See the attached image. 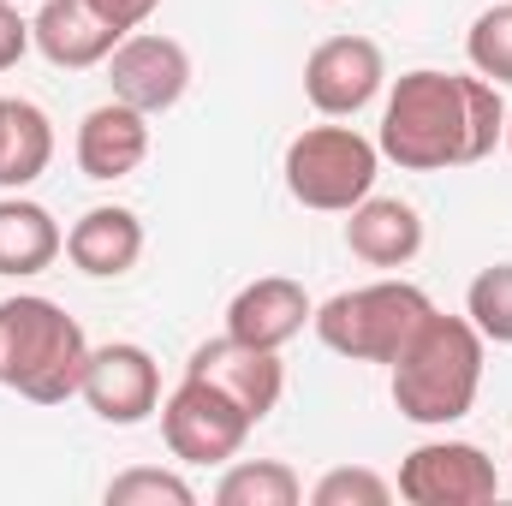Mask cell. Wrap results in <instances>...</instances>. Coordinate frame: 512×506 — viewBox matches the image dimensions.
<instances>
[{"instance_id": "obj_11", "label": "cell", "mask_w": 512, "mask_h": 506, "mask_svg": "<svg viewBox=\"0 0 512 506\" xmlns=\"http://www.w3.org/2000/svg\"><path fill=\"white\" fill-rule=\"evenodd\" d=\"M185 376L221 387L251 423H262V417L280 405V393H286V364H280V352H268V346H245V340H233V334L203 340V346L191 352Z\"/></svg>"}, {"instance_id": "obj_2", "label": "cell", "mask_w": 512, "mask_h": 506, "mask_svg": "<svg viewBox=\"0 0 512 506\" xmlns=\"http://www.w3.org/2000/svg\"><path fill=\"white\" fill-rule=\"evenodd\" d=\"M483 352H489V340L471 328V316L429 310L417 322V334L399 346V358L387 364L399 417L417 429H447V423L471 417V405L483 393Z\"/></svg>"}, {"instance_id": "obj_5", "label": "cell", "mask_w": 512, "mask_h": 506, "mask_svg": "<svg viewBox=\"0 0 512 506\" xmlns=\"http://www.w3.org/2000/svg\"><path fill=\"white\" fill-rule=\"evenodd\" d=\"M286 191L292 203L316 209V215H346L358 209L370 191H376V173H382V149L364 137L358 126H304L292 143H286Z\"/></svg>"}, {"instance_id": "obj_13", "label": "cell", "mask_w": 512, "mask_h": 506, "mask_svg": "<svg viewBox=\"0 0 512 506\" xmlns=\"http://www.w3.org/2000/svg\"><path fill=\"white\" fill-rule=\"evenodd\" d=\"M310 316H316V304H310V292H304L292 274H262L251 286H239V298L227 304V334L245 340V346L280 352L286 340L304 334Z\"/></svg>"}, {"instance_id": "obj_6", "label": "cell", "mask_w": 512, "mask_h": 506, "mask_svg": "<svg viewBox=\"0 0 512 506\" xmlns=\"http://www.w3.org/2000/svg\"><path fill=\"white\" fill-rule=\"evenodd\" d=\"M251 429L256 423L221 387H209L197 376H185L161 399V441L179 465H227V459H239Z\"/></svg>"}, {"instance_id": "obj_1", "label": "cell", "mask_w": 512, "mask_h": 506, "mask_svg": "<svg viewBox=\"0 0 512 506\" xmlns=\"http://www.w3.org/2000/svg\"><path fill=\"white\" fill-rule=\"evenodd\" d=\"M501 137H507L501 84H489L477 72L417 66L387 90L376 149H382V161L405 167V173H447V167L489 161Z\"/></svg>"}, {"instance_id": "obj_10", "label": "cell", "mask_w": 512, "mask_h": 506, "mask_svg": "<svg viewBox=\"0 0 512 506\" xmlns=\"http://www.w3.org/2000/svg\"><path fill=\"white\" fill-rule=\"evenodd\" d=\"M78 399H84L102 423L131 429V423H143V417L161 411V364H155L143 346H131V340L90 346V364H84V387H78Z\"/></svg>"}, {"instance_id": "obj_3", "label": "cell", "mask_w": 512, "mask_h": 506, "mask_svg": "<svg viewBox=\"0 0 512 506\" xmlns=\"http://www.w3.org/2000/svg\"><path fill=\"white\" fill-rule=\"evenodd\" d=\"M90 340L78 316H66L42 292L0 298V387L30 405H66L84 387Z\"/></svg>"}, {"instance_id": "obj_20", "label": "cell", "mask_w": 512, "mask_h": 506, "mask_svg": "<svg viewBox=\"0 0 512 506\" xmlns=\"http://www.w3.org/2000/svg\"><path fill=\"white\" fill-rule=\"evenodd\" d=\"M465 316L489 346H512V262H495L471 280L465 292Z\"/></svg>"}, {"instance_id": "obj_8", "label": "cell", "mask_w": 512, "mask_h": 506, "mask_svg": "<svg viewBox=\"0 0 512 506\" xmlns=\"http://www.w3.org/2000/svg\"><path fill=\"white\" fill-rule=\"evenodd\" d=\"M387 84V60L370 36H328L304 60V96L322 120H358Z\"/></svg>"}, {"instance_id": "obj_17", "label": "cell", "mask_w": 512, "mask_h": 506, "mask_svg": "<svg viewBox=\"0 0 512 506\" xmlns=\"http://www.w3.org/2000/svg\"><path fill=\"white\" fill-rule=\"evenodd\" d=\"M60 251H66L60 221L42 203H30L24 191H6L0 197V274L6 280H30V274L54 268Z\"/></svg>"}, {"instance_id": "obj_22", "label": "cell", "mask_w": 512, "mask_h": 506, "mask_svg": "<svg viewBox=\"0 0 512 506\" xmlns=\"http://www.w3.org/2000/svg\"><path fill=\"white\" fill-rule=\"evenodd\" d=\"M191 501H197V489L179 471H155V465L120 471L108 483V506H191Z\"/></svg>"}, {"instance_id": "obj_27", "label": "cell", "mask_w": 512, "mask_h": 506, "mask_svg": "<svg viewBox=\"0 0 512 506\" xmlns=\"http://www.w3.org/2000/svg\"><path fill=\"white\" fill-rule=\"evenodd\" d=\"M507 459H512V453H507Z\"/></svg>"}, {"instance_id": "obj_7", "label": "cell", "mask_w": 512, "mask_h": 506, "mask_svg": "<svg viewBox=\"0 0 512 506\" xmlns=\"http://www.w3.org/2000/svg\"><path fill=\"white\" fill-rule=\"evenodd\" d=\"M393 495L411 506H489L501 495V471L477 441H423L405 453Z\"/></svg>"}, {"instance_id": "obj_23", "label": "cell", "mask_w": 512, "mask_h": 506, "mask_svg": "<svg viewBox=\"0 0 512 506\" xmlns=\"http://www.w3.org/2000/svg\"><path fill=\"white\" fill-rule=\"evenodd\" d=\"M310 501L316 506H387L393 501V483L376 477L370 465H340V471H328V477L310 489Z\"/></svg>"}, {"instance_id": "obj_19", "label": "cell", "mask_w": 512, "mask_h": 506, "mask_svg": "<svg viewBox=\"0 0 512 506\" xmlns=\"http://www.w3.org/2000/svg\"><path fill=\"white\" fill-rule=\"evenodd\" d=\"M304 483L280 459H227V477L215 483V506H298Z\"/></svg>"}, {"instance_id": "obj_26", "label": "cell", "mask_w": 512, "mask_h": 506, "mask_svg": "<svg viewBox=\"0 0 512 506\" xmlns=\"http://www.w3.org/2000/svg\"><path fill=\"white\" fill-rule=\"evenodd\" d=\"M501 143H507V149H512V108H507V137H501Z\"/></svg>"}, {"instance_id": "obj_25", "label": "cell", "mask_w": 512, "mask_h": 506, "mask_svg": "<svg viewBox=\"0 0 512 506\" xmlns=\"http://www.w3.org/2000/svg\"><path fill=\"white\" fill-rule=\"evenodd\" d=\"M90 6H96L114 30H126V36H131V30H143V24L155 18V6H161V0H90Z\"/></svg>"}, {"instance_id": "obj_21", "label": "cell", "mask_w": 512, "mask_h": 506, "mask_svg": "<svg viewBox=\"0 0 512 506\" xmlns=\"http://www.w3.org/2000/svg\"><path fill=\"white\" fill-rule=\"evenodd\" d=\"M465 60H471L477 78L512 84V0L477 12V24H471V36H465Z\"/></svg>"}, {"instance_id": "obj_16", "label": "cell", "mask_w": 512, "mask_h": 506, "mask_svg": "<svg viewBox=\"0 0 512 506\" xmlns=\"http://www.w3.org/2000/svg\"><path fill=\"white\" fill-rule=\"evenodd\" d=\"M346 251L370 268H405L423 251V215L399 197H364L358 209H346Z\"/></svg>"}, {"instance_id": "obj_12", "label": "cell", "mask_w": 512, "mask_h": 506, "mask_svg": "<svg viewBox=\"0 0 512 506\" xmlns=\"http://www.w3.org/2000/svg\"><path fill=\"white\" fill-rule=\"evenodd\" d=\"M120 42H126V30H114L90 0H42L30 18V48H42V60L60 72L108 66V54Z\"/></svg>"}, {"instance_id": "obj_15", "label": "cell", "mask_w": 512, "mask_h": 506, "mask_svg": "<svg viewBox=\"0 0 512 506\" xmlns=\"http://www.w3.org/2000/svg\"><path fill=\"white\" fill-rule=\"evenodd\" d=\"M66 256L90 280H120L143 256V221L131 209H120V203H96V209H84L66 227Z\"/></svg>"}, {"instance_id": "obj_14", "label": "cell", "mask_w": 512, "mask_h": 506, "mask_svg": "<svg viewBox=\"0 0 512 506\" xmlns=\"http://www.w3.org/2000/svg\"><path fill=\"white\" fill-rule=\"evenodd\" d=\"M143 155H149V114H137L126 102H102V108H90L78 120V167H84V179L114 185V179L143 167Z\"/></svg>"}, {"instance_id": "obj_18", "label": "cell", "mask_w": 512, "mask_h": 506, "mask_svg": "<svg viewBox=\"0 0 512 506\" xmlns=\"http://www.w3.org/2000/svg\"><path fill=\"white\" fill-rule=\"evenodd\" d=\"M54 161V126L36 102L0 96V191H24Z\"/></svg>"}, {"instance_id": "obj_24", "label": "cell", "mask_w": 512, "mask_h": 506, "mask_svg": "<svg viewBox=\"0 0 512 506\" xmlns=\"http://www.w3.org/2000/svg\"><path fill=\"white\" fill-rule=\"evenodd\" d=\"M24 54H30V18L12 0H0V72H12Z\"/></svg>"}, {"instance_id": "obj_9", "label": "cell", "mask_w": 512, "mask_h": 506, "mask_svg": "<svg viewBox=\"0 0 512 506\" xmlns=\"http://www.w3.org/2000/svg\"><path fill=\"white\" fill-rule=\"evenodd\" d=\"M108 84H114V102H126V108L155 120V114H167V108L185 102V90H191V54L173 36L131 30L126 42L108 54Z\"/></svg>"}, {"instance_id": "obj_4", "label": "cell", "mask_w": 512, "mask_h": 506, "mask_svg": "<svg viewBox=\"0 0 512 506\" xmlns=\"http://www.w3.org/2000/svg\"><path fill=\"white\" fill-rule=\"evenodd\" d=\"M429 292L411 280H370L352 292H334L328 304H316L310 328L328 352L352 358V364H393L399 346L417 334V322L429 316Z\"/></svg>"}]
</instances>
